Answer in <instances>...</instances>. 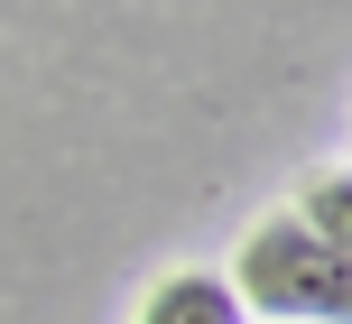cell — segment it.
I'll use <instances>...</instances> for the list:
<instances>
[{"instance_id":"obj_1","label":"cell","mask_w":352,"mask_h":324,"mask_svg":"<svg viewBox=\"0 0 352 324\" xmlns=\"http://www.w3.org/2000/svg\"><path fill=\"white\" fill-rule=\"evenodd\" d=\"M232 297L250 306V324H352V259L324 251L297 213H269L241 232Z\"/></svg>"},{"instance_id":"obj_2","label":"cell","mask_w":352,"mask_h":324,"mask_svg":"<svg viewBox=\"0 0 352 324\" xmlns=\"http://www.w3.org/2000/svg\"><path fill=\"white\" fill-rule=\"evenodd\" d=\"M130 324H250V306L232 297L223 269H167L158 288L140 297V315Z\"/></svg>"},{"instance_id":"obj_3","label":"cell","mask_w":352,"mask_h":324,"mask_svg":"<svg viewBox=\"0 0 352 324\" xmlns=\"http://www.w3.org/2000/svg\"><path fill=\"white\" fill-rule=\"evenodd\" d=\"M287 213H297L306 232L324 241V251H343V259H352V167H334V176H316V185H306L297 204H287Z\"/></svg>"}]
</instances>
